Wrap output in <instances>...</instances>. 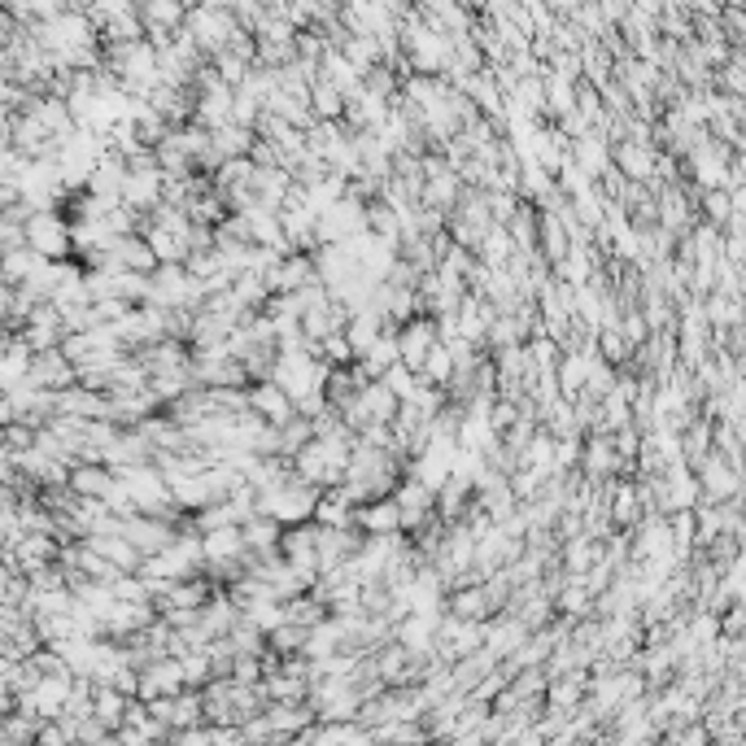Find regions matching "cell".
<instances>
[{
  "instance_id": "obj_1",
  "label": "cell",
  "mask_w": 746,
  "mask_h": 746,
  "mask_svg": "<svg viewBox=\"0 0 746 746\" xmlns=\"http://www.w3.org/2000/svg\"><path fill=\"white\" fill-rule=\"evenodd\" d=\"M22 245L35 258H70V223L57 210H31L22 219Z\"/></svg>"
},
{
  "instance_id": "obj_2",
  "label": "cell",
  "mask_w": 746,
  "mask_h": 746,
  "mask_svg": "<svg viewBox=\"0 0 746 746\" xmlns=\"http://www.w3.org/2000/svg\"><path fill=\"white\" fill-rule=\"evenodd\" d=\"M690 472H694V480H699V493L712 498V502H725V498H738L742 493V472L729 467V459L720 450H707Z\"/></svg>"
},
{
  "instance_id": "obj_3",
  "label": "cell",
  "mask_w": 746,
  "mask_h": 746,
  "mask_svg": "<svg viewBox=\"0 0 746 746\" xmlns=\"http://www.w3.org/2000/svg\"><path fill=\"white\" fill-rule=\"evenodd\" d=\"M27 389H66V384H75V363L57 350H31V363H27V376H22Z\"/></svg>"
},
{
  "instance_id": "obj_4",
  "label": "cell",
  "mask_w": 746,
  "mask_h": 746,
  "mask_svg": "<svg viewBox=\"0 0 746 746\" xmlns=\"http://www.w3.org/2000/svg\"><path fill=\"white\" fill-rule=\"evenodd\" d=\"M131 546L140 550V555H158V550H166L175 541V533L179 528L175 524H166V520H158V515H144V511H131V515H123V528H118Z\"/></svg>"
},
{
  "instance_id": "obj_5",
  "label": "cell",
  "mask_w": 746,
  "mask_h": 746,
  "mask_svg": "<svg viewBox=\"0 0 746 746\" xmlns=\"http://www.w3.org/2000/svg\"><path fill=\"white\" fill-rule=\"evenodd\" d=\"M432 341H437V319L432 315H411V319L397 323V358L411 371H419Z\"/></svg>"
},
{
  "instance_id": "obj_6",
  "label": "cell",
  "mask_w": 746,
  "mask_h": 746,
  "mask_svg": "<svg viewBox=\"0 0 746 746\" xmlns=\"http://www.w3.org/2000/svg\"><path fill=\"white\" fill-rule=\"evenodd\" d=\"M315 533L319 524L315 520H302V524H284L280 528V555L302 572H315L319 568V555H315ZM319 576V572H315Z\"/></svg>"
},
{
  "instance_id": "obj_7",
  "label": "cell",
  "mask_w": 746,
  "mask_h": 746,
  "mask_svg": "<svg viewBox=\"0 0 746 746\" xmlns=\"http://www.w3.org/2000/svg\"><path fill=\"white\" fill-rule=\"evenodd\" d=\"M354 528L358 533H402V511H397L393 493H384V498H367L354 507Z\"/></svg>"
},
{
  "instance_id": "obj_8",
  "label": "cell",
  "mask_w": 746,
  "mask_h": 746,
  "mask_svg": "<svg viewBox=\"0 0 746 746\" xmlns=\"http://www.w3.org/2000/svg\"><path fill=\"white\" fill-rule=\"evenodd\" d=\"M184 677H179V659L175 655H158L140 668V690L136 699H158V694H179Z\"/></svg>"
},
{
  "instance_id": "obj_9",
  "label": "cell",
  "mask_w": 746,
  "mask_h": 746,
  "mask_svg": "<svg viewBox=\"0 0 746 746\" xmlns=\"http://www.w3.org/2000/svg\"><path fill=\"white\" fill-rule=\"evenodd\" d=\"M249 411L280 428L284 419H293V397H288L271 376L267 380H254V384H249Z\"/></svg>"
},
{
  "instance_id": "obj_10",
  "label": "cell",
  "mask_w": 746,
  "mask_h": 746,
  "mask_svg": "<svg viewBox=\"0 0 746 746\" xmlns=\"http://www.w3.org/2000/svg\"><path fill=\"white\" fill-rule=\"evenodd\" d=\"M655 144H637V140H616L611 144V166H616V171L624 175V179H651V171H655Z\"/></svg>"
},
{
  "instance_id": "obj_11",
  "label": "cell",
  "mask_w": 746,
  "mask_h": 746,
  "mask_svg": "<svg viewBox=\"0 0 746 746\" xmlns=\"http://www.w3.org/2000/svg\"><path fill=\"white\" fill-rule=\"evenodd\" d=\"M445 611H450V616H459V620H489V616H498V611H493V603H489L485 581L454 585L450 594H445Z\"/></svg>"
},
{
  "instance_id": "obj_12",
  "label": "cell",
  "mask_w": 746,
  "mask_h": 746,
  "mask_svg": "<svg viewBox=\"0 0 746 746\" xmlns=\"http://www.w3.org/2000/svg\"><path fill=\"white\" fill-rule=\"evenodd\" d=\"M66 485L75 489L79 498H101L105 502L118 489V476H114V467H105V463H70Z\"/></svg>"
},
{
  "instance_id": "obj_13",
  "label": "cell",
  "mask_w": 746,
  "mask_h": 746,
  "mask_svg": "<svg viewBox=\"0 0 746 746\" xmlns=\"http://www.w3.org/2000/svg\"><path fill=\"white\" fill-rule=\"evenodd\" d=\"M79 541H83L88 550H96L101 559H110L118 572H136V568H140V559H144L123 533H83Z\"/></svg>"
},
{
  "instance_id": "obj_14",
  "label": "cell",
  "mask_w": 746,
  "mask_h": 746,
  "mask_svg": "<svg viewBox=\"0 0 746 746\" xmlns=\"http://www.w3.org/2000/svg\"><path fill=\"white\" fill-rule=\"evenodd\" d=\"M441 616V611H437ZM437 616L428 611H406L402 620L393 624V637L406 646L411 655H432V633H437Z\"/></svg>"
},
{
  "instance_id": "obj_15",
  "label": "cell",
  "mask_w": 746,
  "mask_h": 746,
  "mask_svg": "<svg viewBox=\"0 0 746 746\" xmlns=\"http://www.w3.org/2000/svg\"><path fill=\"white\" fill-rule=\"evenodd\" d=\"M262 720L271 725L275 738L293 742V733L306 729L310 720H315V707H310L306 699H302V703H267V707H262Z\"/></svg>"
},
{
  "instance_id": "obj_16",
  "label": "cell",
  "mask_w": 746,
  "mask_h": 746,
  "mask_svg": "<svg viewBox=\"0 0 746 746\" xmlns=\"http://www.w3.org/2000/svg\"><path fill=\"white\" fill-rule=\"evenodd\" d=\"M118 201L136 214H149L162 201V171L158 175H123V188H118Z\"/></svg>"
},
{
  "instance_id": "obj_17",
  "label": "cell",
  "mask_w": 746,
  "mask_h": 746,
  "mask_svg": "<svg viewBox=\"0 0 746 746\" xmlns=\"http://www.w3.org/2000/svg\"><path fill=\"white\" fill-rule=\"evenodd\" d=\"M288 184H293V175L284 166H254V175H249V188H254V201L262 210H280Z\"/></svg>"
},
{
  "instance_id": "obj_18",
  "label": "cell",
  "mask_w": 746,
  "mask_h": 746,
  "mask_svg": "<svg viewBox=\"0 0 746 746\" xmlns=\"http://www.w3.org/2000/svg\"><path fill=\"white\" fill-rule=\"evenodd\" d=\"M57 415L105 419V393L83 389V384H66V389H57Z\"/></svg>"
},
{
  "instance_id": "obj_19",
  "label": "cell",
  "mask_w": 746,
  "mask_h": 746,
  "mask_svg": "<svg viewBox=\"0 0 746 746\" xmlns=\"http://www.w3.org/2000/svg\"><path fill=\"white\" fill-rule=\"evenodd\" d=\"M515 467H524V472H533L537 480H546L550 472H555V437H550L546 428H537L533 437H528V445L520 450Z\"/></svg>"
},
{
  "instance_id": "obj_20",
  "label": "cell",
  "mask_w": 746,
  "mask_h": 746,
  "mask_svg": "<svg viewBox=\"0 0 746 746\" xmlns=\"http://www.w3.org/2000/svg\"><path fill=\"white\" fill-rule=\"evenodd\" d=\"M280 520L267 511H254L240 520V541H245V550H275L280 546Z\"/></svg>"
},
{
  "instance_id": "obj_21",
  "label": "cell",
  "mask_w": 746,
  "mask_h": 746,
  "mask_svg": "<svg viewBox=\"0 0 746 746\" xmlns=\"http://www.w3.org/2000/svg\"><path fill=\"white\" fill-rule=\"evenodd\" d=\"M555 616H563V620H581V616H589V607H594V594L581 585V576L576 572H568V581H563L559 589H555Z\"/></svg>"
},
{
  "instance_id": "obj_22",
  "label": "cell",
  "mask_w": 746,
  "mask_h": 746,
  "mask_svg": "<svg viewBox=\"0 0 746 746\" xmlns=\"http://www.w3.org/2000/svg\"><path fill=\"white\" fill-rule=\"evenodd\" d=\"M568 227L559 223V214L555 210H537V249H541V258L546 262H555L568 254Z\"/></svg>"
},
{
  "instance_id": "obj_23",
  "label": "cell",
  "mask_w": 746,
  "mask_h": 746,
  "mask_svg": "<svg viewBox=\"0 0 746 746\" xmlns=\"http://www.w3.org/2000/svg\"><path fill=\"white\" fill-rule=\"evenodd\" d=\"M201 555H206V563L240 559V555H245V541H240V524H223V528H210V533H201Z\"/></svg>"
},
{
  "instance_id": "obj_24",
  "label": "cell",
  "mask_w": 746,
  "mask_h": 746,
  "mask_svg": "<svg viewBox=\"0 0 746 746\" xmlns=\"http://www.w3.org/2000/svg\"><path fill=\"white\" fill-rule=\"evenodd\" d=\"M280 611H284L288 624H302V629H315V624L328 620V603H323L319 594H310V589H302V594H293V598H284Z\"/></svg>"
},
{
  "instance_id": "obj_25",
  "label": "cell",
  "mask_w": 746,
  "mask_h": 746,
  "mask_svg": "<svg viewBox=\"0 0 746 746\" xmlns=\"http://www.w3.org/2000/svg\"><path fill=\"white\" fill-rule=\"evenodd\" d=\"M123 712H127V694H118L114 685H105V681H92V716L114 733L123 725Z\"/></svg>"
},
{
  "instance_id": "obj_26",
  "label": "cell",
  "mask_w": 746,
  "mask_h": 746,
  "mask_svg": "<svg viewBox=\"0 0 746 746\" xmlns=\"http://www.w3.org/2000/svg\"><path fill=\"white\" fill-rule=\"evenodd\" d=\"M694 214H699L703 223H712V227H725L733 214H738V206H733V192L729 188H703L699 201H694Z\"/></svg>"
},
{
  "instance_id": "obj_27",
  "label": "cell",
  "mask_w": 746,
  "mask_h": 746,
  "mask_svg": "<svg viewBox=\"0 0 746 746\" xmlns=\"http://www.w3.org/2000/svg\"><path fill=\"white\" fill-rule=\"evenodd\" d=\"M611 528H633L642 520V507H637V489L633 476H616V493H611Z\"/></svg>"
},
{
  "instance_id": "obj_28",
  "label": "cell",
  "mask_w": 746,
  "mask_h": 746,
  "mask_svg": "<svg viewBox=\"0 0 746 746\" xmlns=\"http://www.w3.org/2000/svg\"><path fill=\"white\" fill-rule=\"evenodd\" d=\"M306 677H297V672H284L275 668L271 677H262V694H267V703H302L306 699Z\"/></svg>"
},
{
  "instance_id": "obj_29",
  "label": "cell",
  "mask_w": 746,
  "mask_h": 746,
  "mask_svg": "<svg viewBox=\"0 0 746 746\" xmlns=\"http://www.w3.org/2000/svg\"><path fill=\"white\" fill-rule=\"evenodd\" d=\"M367 232H376L380 240H389V245H397V236H402V227H406V214H397L389 201H367Z\"/></svg>"
},
{
  "instance_id": "obj_30",
  "label": "cell",
  "mask_w": 746,
  "mask_h": 746,
  "mask_svg": "<svg viewBox=\"0 0 746 746\" xmlns=\"http://www.w3.org/2000/svg\"><path fill=\"white\" fill-rule=\"evenodd\" d=\"M179 210H184L192 223H210V227H214V223H223V214H227L223 192L214 188V184H210V188H201V192H192V197H188Z\"/></svg>"
},
{
  "instance_id": "obj_31",
  "label": "cell",
  "mask_w": 746,
  "mask_h": 746,
  "mask_svg": "<svg viewBox=\"0 0 746 746\" xmlns=\"http://www.w3.org/2000/svg\"><path fill=\"white\" fill-rule=\"evenodd\" d=\"M537 428H546L555 441H563V437H581V428H576V419H572V397H555V402L541 411Z\"/></svg>"
},
{
  "instance_id": "obj_32",
  "label": "cell",
  "mask_w": 746,
  "mask_h": 746,
  "mask_svg": "<svg viewBox=\"0 0 746 746\" xmlns=\"http://www.w3.org/2000/svg\"><path fill=\"white\" fill-rule=\"evenodd\" d=\"M310 114L315 118H341V110H345V96H341V88L336 83H328L323 75H315L310 79Z\"/></svg>"
},
{
  "instance_id": "obj_33",
  "label": "cell",
  "mask_w": 746,
  "mask_h": 746,
  "mask_svg": "<svg viewBox=\"0 0 746 746\" xmlns=\"http://www.w3.org/2000/svg\"><path fill=\"white\" fill-rule=\"evenodd\" d=\"M585 367H589L585 350H568V354H559V363H555V380H559V393H563V397H572L576 389H585Z\"/></svg>"
},
{
  "instance_id": "obj_34",
  "label": "cell",
  "mask_w": 746,
  "mask_h": 746,
  "mask_svg": "<svg viewBox=\"0 0 746 746\" xmlns=\"http://www.w3.org/2000/svg\"><path fill=\"white\" fill-rule=\"evenodd\" d=\"M515 254V245H511V236H507V227L502 223H493L485 236H480V245H476V258L485 262V267H502Z\"/></svg>"
},
{
  "instance_id": "obj_35",
  "label": "cell",
  "mask_w": 746,
  "mask_h": 746,
  "mask_svg": "<svg viewBox=\"0 0 746 746\" xmlns=\"http://www.w3.org/2000/svg\"><path fill=\"white\" fill-rule=\"evenodd\" d=\"M188 725H206V716H201V690H179L171 694V729H188Z\"/></svg>"
},
{
  "instance_id": "obj_36",
  "label": "cell",
  "mask_w": 746,
  "mask_h": 746,
  "mask_svg": "<svg viewBox=\"0 0 746 746\" xmlns=\"http://www.w3.org/2000/svg\"><path fill=\"white\" fill-rule=\"evenodd\" d=\"M371 742H428V733L419 720H384V725L367 729Z\"/></svg>"
},
{
  "instance_id": "obj_37",
  "label": "cell",
  "mask_w": 746,
  "mask_h": 746,
  "mask_svg": "<svg viewBox=\"0 0 746 746\" xmlns=\"http://www.w3.org/2000/svg\"><path fill=\"white\" fill-rule=\"evenodd\" d=\"M232 297L240 306H249V310H262V302H267V284H262V271H236V280H232Z\"/></svg>"
},
{
  "instance_id": "obj_38",
  "label": "cell",
  "mask_w": 746,
  "mask_h": 746,
  "mask_svg": "<svg viewBox=\"0 0 746 746\" xmlns=\"http://www.w3.org/2000/svg\"><path fill=\"white\" fill-rule=\"evenodd\" d=\"M310 437H315V428H310V419L293 411V419H284V424H280V454H284V459H293V454L302 450V445H306Z\"/></svg>"
},
{
  "instance_id": "obj_39",
  "label": "cell",
  "mask_w": 746,
  "mask_h": 746,
  "mask_svg": "<svg viewBox=\"0 0 746 746\" xmlns=\"http://www.w3.org/2000/svg\"><path fill=\"white\" fill-rule=\"evenodd\" d=\"M179 659V677H184L188 690H201L210 677H214V668H210V655L206 651H184V655H175Z\"/></svg>"
},
{
  "instance_id": "obj_40",
  "label": "cell",
  "mask_w": 746,
  "mask_h": 746,
  "mask_svg": "<svg viewBox=\"0 0 746 746\" xmlns=\"http://www.w3.org/2000/svg\"><path fill=\"white\" fill-rule=\"evenodd\" d=\"M594 350H598V358H603V363H611V367H624V363H629V354H633L616 328H598V332H594Z\"/></svg>"
},
{
  "instance_id": "obj_41",
  "label": "cell",
  "mask_w": 746,
  "mask_h": 746,
  "mask_svg": "<svg viewBox=\"0 0 746 746\" xmlns=\"http://www.w3.org/2000/svg\"><path fill=\"white\" fill-rule=\"evenodd\" d=\"M302 642H306V629H302V624H288V620H280V624H275V629H267V646H271V651H280V655L302 651Z\"/></svg>"
},
{
  "instance_id": "obj_42",
  "label": "cell",
  "mask_w": 746,
  "mask_h": 746,
  "mask_svg": "<svg viewBox=\"0 0 746 746\" xmlns=\"http://www.w3.org/2000/svg\"><path fill=\"white\" fill-rule=\"evenodd\" d=\"M319 358L323 363H332V367H345V363H354V350H350V341H345V332H328L319 341Z\"/></svg>"
},
{
  "instance_id": "obj_43",
  "label": "cell",
  "mask_w": 746,
  "mask_h": 746,
  "mask_svg": "<svg viewBox=\"0 0 746 746\" xmlns=\"http://www.w3.org/2000/svg\"><path fill=\"white\" fill-rule=\"evenodd\" d=\"M611 450H616L624 463H633V459H637V450H642V428H637V424L611 428Z\"/></svg>"
},
{
  "instance_id": "obj_44",
  "label": "cell",
  "mask_w": 746,
  "mask_h": 746,
  "mask_svg": "<svg viewBox=\"0 0 746 746\" xmlns=\"http://www.w3.org/2000/svg\"><path fill=\"white\" fill-rule=\"evenodd\" d=\"M184 271L188 275H197V280H210L214 271H223V258H219V249H197V254H188L184 258Z\"/></svg>"
},
{
  "instance_id": "obj_45",
  "label": "cell",
  "mask_w": 746,
  "mask_h": 746,
  "mask_svg": "<svg viewBox=\"0 0 746 746\" xmlns=\"http://www.w3.org/2000/svg\"><path fill=\"white\" fill-rule=\"evenodd\" d=\"M380 380H384V384H389V389L397 393V402H402V397H406V393H411V389H415V371H411V367H406V363H402V358H397V363H393L389 371H384V376H380Z\"/></svg>"
},
{
  "instance_id": "obj_46",
  "label": "cell",
  "mask_w": 746,
  "mask_h": 746,
  "mask_svg": "<svg viewBox=\"0 0 746 746\" xmlns=\"http://www.w3.org/2000/svg\"><path fill=\"white\" fill-rule=\"evenodd\" d=\"M232 681H262V664L258 655H232V668H227Z\"/></svg>"
},
{
  "instance_id": "obj_47",
  "label": "cell",
  "mask_w": 746,
  "mask_h": 746,
  "mask_svg": "<svg viewBox=\"0 0 746 746\" xmlns=\"http://www.w3.org/2000/svg\"><path fill=\"white\" fill-rule=\"evenodd\" d=\"M9 249H22V223L0 210V254H9Z\"/></svg>"
}]
</instances>
